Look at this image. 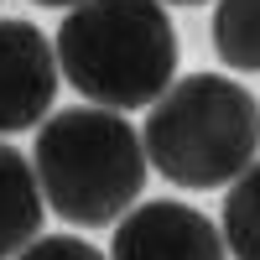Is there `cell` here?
I'll list each match as a JSON object with an SVG mask.
<instances>
[{
	"instance_id": "6da1fadb",
	"label": "cell",
	"mask_w": 260,
	"mask_h": 260,
	"mask_svg": "<svg viewBox=\"0 0 260 260\" xmlns=\"http://www.w3.org/2000/svg\"><path fill=\"white\" fill-rule=\"evenodd\" d=\"M57 68L99 110L156 104L177 78V31L161 0H83L57 26Z\"/></svg>"
},
{
	"instance_id": "7a4b0ae2",
	"label": "cell",
	"mask_w": 260,
	"mask_h": 260,
	"mask_svg": "<svg viewBox=\"0 0 260 260\" xmlns=\"http://www.w3.org/2000/svg\"><path fill=\"white\" fill-rule=\"evenodd\" d=\"M37 182L57 219L78 229L120 224L146 187V146L120 110H57L37 136Z\"/></svg>"
},
{
	"instance_id": "3957f363",
	"label": "cell",
	"mask_w": 260,
	"mask_h": 260,
	"mask_svg": "<svg viewBox=\"0 0 260 260\" xmlns=\"http://www.w3.org/2000/svg\"><path fill=\"white\" fill-rule=\"evenodd\" d=\"M141 146L167 182L192 192L224 187L260 151V99L234 78L187 73L151 104Z\"/></svg>"
},
{
	"instance_id": "277c9868",
	"label": "cell",
	"mask_w": 260,
	"mask_h": 260,
	"mask_svg": "<svg viewBox=\"0 0 260 260\" xmlns=\"http://www.w3.org/2000/svg\"><path fill=\"white\" fill-rule=\"evenodd\" d=\"M224 234L213 219L177 198H156L130 208L115 224L110 260H224Z\"/></svg>"
},
{
	"instance_id": "5b68a950",
	"label": "cell",
	"mask_w": 260,
	"mask_h": 260,
	"mask_svg": "<svg viewBox=\"0 0 260 260\" xmlns=\"http://www.w3.org/2000/svg\"><path fill=\"white\" fill-rule=\"evenodd\" d=\"M57 52L31 21H0V136L47 120L57 94Z\"/></svg>"
},
{
	"instance_id": "8992f818",
	"label": "cell",
	"mask_w": 260,
	"mask_h": 260,
	"mask_svg": "<svg viewBox=\"0 0 260 260\" xmlns=\"http://www.w3.org/2000/svg\"><path fill=\"white\" fill-rule=\"evenodd\" d=\"M42 182H37V167L21 156L16 146L0 141V260L21 255L37 229H42Z\"/></svg>"
},
{
	"instance_id": "52a82bcc",
	"label": "cell",
	"mask_w": 260,
	"mask_h": 260,
	"mask_svg": "<svg viewBox=\"0 0 260 260\" xmlns=\"http://www.w3.org/2000/svg\"><path fill=\"white\" fill-rule=\"evenodd\" d=\"M213 47L229 68L260 73V0H219L213 11Z\"/></svg>"
},
{
	"instance_id": "ba28073f",
	"label": "cell",
	"mask_w": 260,
	"mask_h": 260,
	"mask_svg": "<svg viewBox=\"0 0 260 260\" xmlns=\"http://www.w3.org/2000/svg\"><path fill=\"white\" fill-rule=\"evenodd\" d=\"M224 250L234 260H260V161L229 182L224 198Z\"/></svg>"
},
{
	"instance_id": "9c48e42d",
	"label": "cell",
	"mask_w": 260,
	"mask_h": 260,
	"mask_svg": "<svg viewBox=\"0 0 260 260\" xmlns=\"http://www.w3.org/2000/svg\"><path fill=\"white\" fill-rule=\"evenodd\" d=\"M16 260H104V255L89 240H78V234H37Z\"/></svg>"
},
{
	"instance_id": "30bf717a",
	"label": "cell",
	"mask_w": 260,
	"mask_h": 260,
	"mask_svg": "<svg viewBox=\"0 0 260 260\" xmlns=\"http://www.w3.org/2000/svg\"><path fill=\"white\" fill-rule=\"evenodd\" d=\"M37 6H83V0H37Z\"/></svg>"
},
{
	"instance_id": "8fae6325",
	"label": "cell",
	"mask_w": 260,
	"mask_h": 260,
	"mask_svg": "<svg viewBox=\"0 0 260 260\" xmlns=\"http://www.w3.org/2000/svg\"><path fill=\"white\" fill-rule=\"evenodd\" d=\"M172 6H203V0H172Z\"/></svg>"
}]
</instances>
